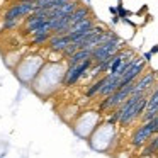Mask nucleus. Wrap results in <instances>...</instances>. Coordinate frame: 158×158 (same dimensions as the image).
<instances>
[{"label": "nucleus", "mask_w": 158, "mask_h": 158, "mask_svg": "<svg viewBox=\"0 0 158 158\" xmlns=\"http://www.w3.org/2000/svg\"><path fill=\"white\" fill-rule=\"evenodd\" d=\"M92 15V7H87V5H80L72 15H70V26H75L78 22H82L83 19L90 17Z\"/></svg>", "instance_id": "nucleus-12"}, {"label": "nucleus", "mask_w": 158, "mask_h": 158, "mask_svg": "<svg viewBox=\"0 0 158 158\" xmlns=\"http://www.w3.org/2000/svg\"><path fill=\"white\" fill-rule=\"evenodd\" d=\"M141 58H143V61L146 63V65H150V61H151V58H153V55H151L150 51H146V53H143V56H141Z\"/></svg>", "instance_id": "nucleus-18"}, {"label": "nucleus", "mask_w": 158, "mask_h": 158, "mask_svg": "<svg viewBox=\"0 0 158 158\" xmlns=\"http://www.w3.org/2000/svg\"><path fill=\"white\" fill-rule=\"evenodd\" d=\"M34 12V4H26V2H15L7 10L4 12L2 21H24L27 15Z\"/></svg>", "instance_id": "nucleus-5"}, {"label": "nucleus", "mask_w": 158, "mask_h": 158, "mask_svg": "<svg viewBox=\"0 0 158 158\" xmlns=\"http://www.w3.org/2000/svg\"><path fill=\"white\" fill-rule=\"evenodd\" d=\"M53 36V32H36V34H32L31 36V43H29V46H43V44H46V43L49 41V38Z\"/></svg>", "instance_id": "nucleus-13"}, {"label": "nucleus", "mask_w": 158, "mask_h": 158, "mask_svg": "<svg viewBox=\"0 0 158 158\" xmlns=\"http://www.w3.org/2000/svg\"><path fill=\"white\" fill-rule=\"evenodd\" d=\"M121 22H123V24H127V26H129V27H133L134 31H136V29L139 27V26H138V24H136V22H134V21H131V19H121Z\"/></svg>", "instance_id": "nucleus-17"}, {"label": "nucleus", "mask_w": 158, "mask_h": 158, "mask_svg": "<svg viewBox=\"0 0 158 158\" xmlns=\"http://www.w3.org/2000/svg\"><path fill=\"white\" fill-rule=\"evenodd\" d=\"M117 2H123V0H117Z\"/></svg>", "instance_id": "nucleus-25"}, {"label": "nucleus", "mask_w": 158, "mask_h": 158, "mask_svg": "<svg viewBox=\"0 0 158 158\" xmlns=\"http://www.w3.org/2000/svg\"><path fill=\"white\" fill-rule=\"evenodd\" d=\"M107 10H109V14H110V15H117V9H116V5H109V7H107Z\"/></svg>", "instance_id": "nucleus-19"}, {"label": "nucleus", "mask_w": 158, "mask_h": 158, "mask_svg": "<svg viewBox=\"0 0 158 158\" xmlns=\"http://www.w3.org/2000/svg\"><path fill=\"white\" fill-rule=\"evenodd\" d=\"M94 61L92 58L85 60V61L78 63L75 66H70V68H65V73H63V78H61V87H73L83 78V77L89 73V70L92 68Z\"/></svg>", "instance_id": "nucleus-3"}, {"label": "nucleus", "mask_w": 158, "mask_h": 158, "mask_svg": "<svg viewBox=\"0 0 158 158\" xmlns=\"http://www.w3.org/2000/svg\"><path fill=\"white\" fill-rule=\"evenodd\" d=\"M153 121H155V134H158V116L155 117Z\"/></svg>", "instance_id": "nucleus-23"}, {"label": "nucleus", "mask_w": 158, "mask_h": 158, "mask_svg": "<svg viewBox=\"0 0 158 158\" xmlns=\"http://www.w3.org/2000/svg\"><path fill=\"white\" fill-rule=\"evenodd\" d=\"M106 82H107V75H104V77H100V78L94 80V82L87 87L85 97H87V99H95V97L99 95V92L102 90V87H104V83H106Z\"/></svg>", "instance_id": "nucleus-10"}, {"label": "nucleus", "mask_w": 158, "mask_h": 158, "mask_svg": "<svg viewBox=\"0 0 158 158\" xmlns=\"http://www.w3.org/2000/svg\"><path fill=\"white\" fill-rule=\"evenodd\" d=\"M48 60L44 56L38 55V53H31V55L24 56V58L19 61V65L14 68L15 77L21 80V83L31 87L34 83V80L38 78V75L41 73L43 66L46 65Z\"/></svg>", "instance_id": "nucleus-1"}, {"label": "nucleus", "mask_w": 158, "mask_h": 158, "mask_svg": "<svg viewBox=\"0 0 158 158\" xmlns=\"http://www.w3.org/2000/svg\"><path fill=\"white\" fill-rule=\"evenodd\" d=\"M124 41L117 36V38L114 39H109V41L102 43V44H99L97 48L92 49V61L94 65H99V63L106 61L107 58H110V56H114L119 49L124 48Z\"/></svg>", "instance_id": "nucleus-2"}, {"label": "nucleus", "mask_w": 158, "mask_h": 158, "mask_svg": "<svg viewBox=\"0 0 158 158\" xmlns=\"http://www.w3.org/2000/svg\"><path fill=\"white\" fill-rule=\"evenodd\" d=\"M19 24H21V21H2V29L10 31V29H15Z\"/></svg>", "instance_id": "nucleus-15"}, {"label": "nucleus", "mask_w": 158, "mask_h": 158, "mask_svg": "<svg viewBox=\"0 0 158 158\" xmlns=\"http://www.w3.org/2000/svg\"><path fill=\"white\" fill-rule=\"evenodd\" d=\"M156 75H158V70H156Z\"/></svg>", "instance_id": "nucleus-26"}, {"label": "nucleus", "mask_w": 158, "mask_h": 158, "mask_svg": "<svg viewBox=\"0 0 158 158\" xmlns=\"http://www.w3.org/2000/svg\"><path fill=\"white\" fill-rule=\"evenodd\" d=\"M143 17H144V22H143V24H148V22H151V21H153V15H151L150 12H148V14H144Z\"/></svg>", "instance_id": "nucleus-21"}, {"label": "nucleus", "mask_w": 158, "mask_h": 158, "mask_svg": "<svg viewBox=\"0 0 158 158\" xmlns=\"http://www.w3.org/2000/svg\"><path fill=\"white\" fill-rule=\"evenodd\" d=\"M116 9H117V17H119V19H129L131 15H134L133 10H127V9L124 7L123 2H117Z\"/></svg>", "instance_id": "nucleus-14"}, {"label": "nucleus", "mask_w": 158, "mask_h": 158, "mask_svg": "<svg viewBox=\"0 0 158 158\" xmlns=\"http://www.w3.org/2000/svg\"><path fill=\"white\" fill-rule=\"evenodd\" d=\"M83 2L87 4V7H90V0H83Z\"/></svg>", "instance_id": "nucleus-24"}, {"label": "nucleus", "mask_w": 158, "mask_h": 158, "mask_svg": "<svg viewBox=\"0 0 158 158\" xmlns=\"http://www.w3.org/2000/svg\"><path fill=\"white\" fill-rule=\"evenodd\" d=\"M150 53H151V55H156V53H158V43H156V44H155V46H151V49H150Z\"/></svg>", "instance_id": "nucleus-22"}, {"label": "nucleus", "mask_w": 158, "mask_h": 158, "mask_svg": "<svg viewBox=\"0 0 158 158\" xmlns=\"http://www.w3.org/2000/svg\"><path fill=\"white\" fill-rule=\"evenodd\" d=\"M155 136V121L150 123H139V126L134 127L133 134H131L129 144L134 150H141L151 138Z\"/></svg>", "instance_id": "nucleus-4"}, {"label": "nucleus", "mask_w": 158, "mask_h": 158, "mask_svg": "<svg viewBox=\"0 0 158 158\" xmlns=\"http://www.w3.org/2000/svg\"><path fill=\"white\" fill-rule=\"evenodd\" d=\"M121 22V19L117 17V15H112V17H110V26H117Z\"/></svg>", "instance_id": "nucleus-20"}, {"label": "nucleus", "mask_w": 158, "mask_h": 158, "mask_svg": "<svg viewBox=\"0 0 158 158\" xmlns=\"http://www.w3.org/2000/svg\"><path fill=\"white\" fill-rule=\"evenodd\" d=\"M72 44V41L68 39V36H58V34H53L51 38H49V41L46 43V46H48L49 51L53 53H63L68 46Z\"/></svg>", "instance_id": "nucleus-9"}, {"label": "nucleus", "mask_w": 158, "mask_h": 158, "mask_svg": "<svg viewBox=\"0 0 158 158\" xmlns=\"http://www.w3.org/2000/svg\"><path fill=\"white\" fill-rule=\"evenodd\" d=\"M146 66L148 65L143 61L141 56H134L133 65H131L129 68L123 73V77H121V87H126V85H129V83H134L138 78H139L141 73L146 70Z\"/></svg>", "instance_id": "nucleus-7"}, {"label": "nucleus", "mask_w": 158, "mask_h": 158, "mask_svg": "<svg viewBox=\"0 0 158 158\" xmlns=\"http://www.w3.org/2000/svg\"><path fill=\"white\" fill-rule=\"evenodd\" d=\"M156 116H158V85H155L153 89L148 92L146 109H144V114L141 116L139 123H150V121H153Z\"/></svg>", "instance_id": "nucleus-8"}, {"label": "nucleus", "mask_w": 158, "mask_h": 158, "mask_svg": "<svg viewBox=\"0 0 158 158\" xmlns=\"http://www.w3.org/2000/svg\"><path fill=\"white\" fill-rule=\"evenodd\" d=\"M92 58V51H89V49H78L77 53H73L70 58H66V68H70V66H75L78 65V63L85 61V60Z\"/></svg>", "instance_id": "nucleus-11"}, {"label": "nucleus", "mask_w": 158, "mask_h": 158, "mask_svg": "<svg viewBox=\"0 0 158 158\" xmlns=\"http://www.w3.org/2000/svg\"><path fill=\"white\" fill-rule=\"evenodd\" d=\"M148 9H150V7H148V4H144L143 7L139 9V10H136V12H134V15H138V17H143L144 14H148Z\"/></svg>", "instance_id": "nucleus-16"}, {"label": "nucleus", "mask_w": 158, "mask_h": 158, "mask_svg": "<svg viewBox=\"0 0 158 158\" xmlns=\"http://www.w3.org/2000/svg\"><path fill=\"white\" fill-rule=\"evenodd\" d=\"M156 78H158V75L155 70H144L139 75V78L133 83V94H148L156 85Z\"/></svg>", "instance_id": "nucleus-6"}]
</instances>
